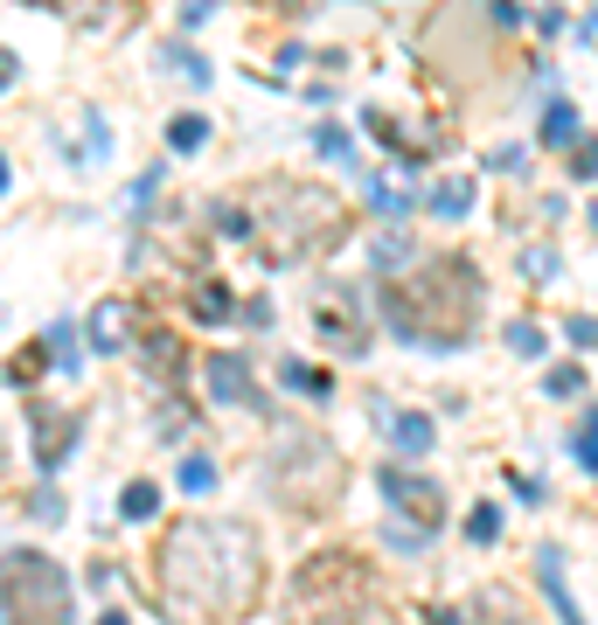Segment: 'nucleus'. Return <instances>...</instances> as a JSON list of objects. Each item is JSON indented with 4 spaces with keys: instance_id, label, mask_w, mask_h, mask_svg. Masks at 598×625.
<instances>
[{
    "instance_id": "nucleus-1",
    "label": "nucleus",
    "mask_w": 598,
    "mask_h": 625,
    "mask_svg": "<svg viewBox=\"0 0 598 625\" xmlns=\"http://www.w3.org/2000/svg\"><path fill=\"white\" fill-rule=\"evenodd\" d=\"M160 598L181 625L244 618L265 584V549L244 521H175L160 536Z\"/></svg>"
},
{
    "instance_id": "nucleus-2",
    "label": "nucleus",
    "mask_w": 598,
    "mask_h": 625,
    "mask_svg": "<svg viewBox=\"0 0 598 625\" xmlns=\"http://www.w3.org/2000/svg\"><path fill=\"white\" fill-rule=\"evenodd\" d=\"M376 307L390 320V334L410 340V348H459L480 313V272L453 251L424 257L410 278H383Z\"/></svg>"
},
{
    "instance_id": "nucleus-3",
    "label": "nucleus",
    "mask_w": 598,
    "mask_h": 625,
    "mask_svg": "<svg viewBox=\"0 0 598 625\" xmlns=\"http://www.w3.org/2000/svg\"><path fill=\"white\" fill-rule=\"evenodd\" d=\"M369 604H376V577H369L362 556L348 549H321L292 570L286 591V625H362Z\"/></svg>"
},
{
    "instance_id": "nucleus-4",
    "label": "nucleus",
    "mask_w": 598,
    "mask_h": 625,
    "mask_svg": "<svg viewBox=\"0 0 598 625\" xmlns=\"http://www.w3.org/2000/svg\"><path fill=\"white\" fill-rule=\"evenodd\" d=\"M77 598H70L63 563L43 549H8L0 556V625H70Z\"/></svg>"
},
{
    "instance_id": "nucleus-5",
    "label": "nucleus",
    "mask_w": 598,
    "mask_h": 625,
    "mask_svg": "<svg viewBox=\"0 0 598 625\" xmlns=\"http://www.w3.org/2000/svg\"><path fill=\"white\" fill-rule=\"evenodd\" d=\"M286 195L292 202L258 208V237H265L272 264H292V257H307L313 243L342 237V208H334V195H321V188H292V181H286Z\"/></svg>"
},
{
    "instance_id": "nucleus-6",
    "label": "nucleus",
    "mask_w": 598,
    "mask_h": 625,
    "mask_svg": "<svg viewBox=\"0 0 598 625\" xmlns=\"http://www.w3.org/2000/svg\"><path fill=\"white\" fill-rule=\"evenodd\" d=\"M272 494L286 507H327L342 494V452L313 431H286V445L272 459Z\"/></svg>"
},
{
    "instance_id": "nucleus-7",
    "label": "nucleus",
    "mask_w": 598,
    "mask_h": 625,
    "mask_svg": "<svg viewBox=\"0 0 598 625\" xmlns=\"http://www.w3.org/2000/svg\"><path fill=\"white\" fill-rule=\"evenodd\" d=\"M383 480V501H390V515L397 521H410L418 536H432V528L445 521V494L432 480H418V472H404V466H390V472H376Z\"/></svg>"
},
{
    "instance_id": "nucleus-8",
    "label": "nucleus",
    "mask_w": 598,
    "mask_h": 625,
    "mask_svg": "<svg viewBox=\"0 0 598 625\" xmlns=\"http://www.w3.org/2000/svg\"><path fill=\"white\" fill-rule=\"evenodd\" d=\"M77 431H84L77 410H35V417H28V452H35V466L56 472V466L70 459V445H77Z\"/></svg>"
},
{
    "instance_id": "nucleus-9",
    "label": "nucleus",
    "mask_w": 598,
    "mask_h": 625,
    "mask_svg": "<svg viewBox=\"0 0 598 625\" xmlns=\"http://www.w3.org/2000/svg\"><path fill=\"white\" fill-rule=\"evenodd\" d=\"M202 383H210L216 404H258V389H251V369L237 362V354H210L202 362Z\"/></svg>"
},
{
    "instance_id": "nucleus-10",
    "label": "nucleus",
    "mask_w": 598,
    "mask_h": 625,
    "mask_svg": "<svg viewBox=\"0 0 598 625\" xmlns=\"http://www.w3.org/2000/svg\"><path fill=\"white\" fill-rule=\"evenodd\" d=\"M125 340H133V307H125V299H105V307L91 313V348H98V354H119Z\"/></svg>"
},
{
    "instance_id": "nucleus-11",
    "label": "nucleus",
    "mask_w": 598,
    "mask_h": 625,
    "mask_svg": "<svg viewBox=\"0 0 598 625\" xmlns=\"http://www.w3.org/2000/svg\"><path fill=\"white\" fill-rule=\"evenodd\" d=\"M536 570H543V598L557 604V618L585 625V612H577V598H571V584H564V549H536Z\"/></svg>"
},
{
    "instance_id": "nucleus-12",
    "label": "nucleus",
    "mask_w": 598,
    "mask_h": 625,
    "mask_svg": "<svg viewBox=\"0 0 598 625\" xmlns=\"http://www.w3.org/2000/svg\"><path fill=\"white\" fill-rule=\"evenodd\" d=\"M342 307H348V292H321V313H313V320H321V334L334 340V348H362V340H369V327H355V320H342Z\"/></svg>"
},
{
    "instance_id": "nucleus-13",
    "label": "nucleus",
    "mask_w": 598,
    "mask_h": 625,
    "mask_svg": "<svg viewBox=\"0 0 598 625\" xmlns=\"http://www.w3.org/2000/svg\"><path fill=\"white\" fill-rule=\"evenodd\" d=\"M390 445H397L404 459H424V452H432V417H424V410L390 417Z\"/></svg>"
},
{
    "instance_id": "nucleus-14",
    "label": "nucleus",
    "mask_w": 598,
    "mask_h": 625,
    "mask_svg": "<svg viewBox=\"0 0 598 625\" xmlns=\"http://www.w3.org/2000/svg\"><path fill=\"white\" fill-rule=\"evenodd\" d=\"M140 354L154 362V375H160V383H175V375L189 369V348H181L175 334H146V340H140Z\"/></svg>"
},
{
    "instance_id": "nucleus-15",
    "label": "nucleus",
    "mask_w": 598,
    "mask_h": 625,
    "mask_svg": "<svg viewBox=\"0 0 598 625\" xmlns=\"http://www.w3.org/2000/svg\"><path fill=\"white\" fill-rule=\"evenodd\" d=\"M577 140V105L571 98H550L543 105V125H536V146H571Z\"/></svg>"
},
{
    "instance_id": "nucleus-16",
    "label": "nucleus",
    "mask_w": 598,
    "mask_h": 625,
    "mask_svg": "<svg viewBox=\"0 0 598 625\" xmlns=\"http://www.w3.org/2000/svg\"><path fill=\"white\" fill-rule=\"evenodd\" d=\"M167 146H175V154H202V146H210V119H202V111H175V119H167Z\"/></svg>"
},
{
    "instance_id": "nucleus-17",
    "label": "nucleus",
    "mask_w": 598,
    "mask_h": 625,
    "mask_svg": "<svg viewBox=\"0 0 598 625\" xmlns=\"http://www.w3.org/2000/svg\"><path fill=\"white\" fill-rule=\"evenodd\" d=\"M369 208H376V216H390V223H397L404 208H410V188H404V181H390V175H376V181H369Z\"/></svg>"
},
{
    "instance_id": "nucleus-18",
    "label": "nucleus",
    "mask_w": 598,
    "mask_h": 625,
    "mask_svg": "<svg viewBox=\"0 0 598 625\" xmlns=\"http://www.w3.org/2000/svg\"><path fill=\"white\" fill-rule=\"evenodd\" d=\"M154 507H160V486H154V480H133V486L119 494V515H125V521H154Z\"/></svg>"
},
{
    "instance_id": "nucleus-19",
    "label": "nucleus",
    "mask_w": 598,
    "mask_h": 625,
    "mask_svg": "<svg viewBox=\"0 0 598 625\" xmlns=\"http://www.w3.org/2000/svg\"><path fill=\"white\" fill-rule=\"evenodd\" d=\"M49 354H56V369H63V375H77V369H84V354H77V327H70V320H56V327H49Z\"/></svg>"
},
{
    "instance_id": "nucleus-20",
    "label": "nucleus",
    "mask_w": 598,
    "mask_h": 625,
    "mask_svg": "<svg viewBox=\"0 0 598 625\" xmlns=\"http://www.w3.org/2000/svg\"><path fill=\"white\" fill-rule=\"evenodd\" d=\"M195 313H202V327H223V320H230V286H195Z\"/></svg>"
},
{
    "instance_id": "nucleus-21",
    "label": "nucleus",
    "mask_w": 598,
    "mask_h": 625,
    "mask_svg": "<svg viewBox=\"0 0 598 625\" xmlns=\"http://www.w3.org/2000/svg\"><path fill=\"white\" fill-rule=\"evenodd\" d=\"M210 486H216V459H210V452L181 459V494H210Z\"/></svg>"
},
{
    "instance_id": "nucleus-22",
    "label": "nucleus",
    "mask_w": 598,
    "mask_h": 625,
    "mask_svg": "<svg viewBox=\"0 0 598 625\" xmlns=\"http://www.w3.org/2000/svg\"><path fill=\"white\" fill-rule=\"evenodd\" d=\"M466 542H501V507L480 501L474 515H466Z\"/></svg>"
},
{
    "instance_id": "nucleus-23",
    "label": "nucleus",
    "mask_w": 598,
    "mask_h": 625,
    "mask_svg": "<svg viewBox=\"0 0 598 625\" xmlns=\"http://www.w3.org/2000/svg\"><path fill=\"white\" fill-rule=\"evenodd\" d=\"M278 383H286V389H313V396H327V389H334L327 375H321V369H307V362H278Z\"/></svg>"
},
{
    "instance_id": "nucleus-24",
    "label": "nucleus",
    "mask_w": 598,
    "mask_h": 625,
    "mask_svg": "<svg viewBox=\"0 0 598 625\" xmlns=\"http://www.w3.org/2000/svg\"><path fill=\"white\" fill-rule=\"evenodd\" d=\"M577 466H585L591 480H598V404L585 410V424H577Z\"/></svg>"
},
{
    "instance_id": "nucleus-25",
    "label": "nucleus",
    "mask_w": 598,
    "mask_h": 625,
    "mask_svg": "<svg viewBox=\"0 0 598 625\" xmlns=\"http://www.w3.org/2000/svg\"><path fill=\"white\" fill-rule=\"evenodd\" d=\"M466 202H474V188H466V181H445L439 195H432V208H439L445 223H459V216H466Z\"/></svg>"
},
{
    "instance_id": "nucleus-26",
    "label": "nucleus",
    "mask_w": 598,
    "mask_h": 625,
    "mask_svg": "<svg viewBox=\"0 0 598 625\" xmlns=\"http://www.w3.org/2000/svg\"><path fill=\"white\" fill-rule=\"evenodd\" d=\"M43 369H49V348L35 340V348H22V354H14V369H8V375H14V383H35Z\"/></svg>"
},
{
    "instance_id": "nucleus-27",
    "label": "nucleus",
    "mask_w": 598,
    "mask_h": 625,
    "mask_svg": "<svg viewBox=\"0 0 598 625\" xmlns=\"http://www.w3.org/2000/svg\"><path fill=\"white\" fill-rule=\"evenodd\" d=\"M509 348H515V354H543V327H529V320H515V327H509Z\"/></svg>"
},
{
    "instance_id": "nucleus-28",
    "label": "nucleus",
    "mask_w": 598,
    "mask_h": 625,
    "mask_svg": "<svg viewBox=\"0 0 598 625\" xmlns=\"http://www.w3.org/2000/svg\"><path fill=\"white\" fill-rule=\"evenodd\" d=\"M313 146H321V154H327V160H348V154H355V146H348V132H342V125H321V140H313Z\"/></svg>"
},
{
    "instance_id": "nucleus-29",
    "label": "nucleus",
    "mask_w": 598,
    "mask_h": 625,
    "mask_svg": "<svg viewBox=\"0 0 598 625\" xmlns=\"http://www.w3.org/2000/svg\"><path fill=\"white\" fill-rule=\"evenodd\" d=\"M160 438H181V431H189V410H181V404H160Z\"/></svg>"
},
{
    "instance_id": "nucleus-30",
    "label": "nucleus",
    "mask_w": 598,
    "mask_h": 625,
    "mask_svg": "<svg viewBox=\"0 0 598 625\" xmlns=\"http://www.w3.org/2000/svg\"><path fill=\"white\" fill-rule=\"evenodd\" d=\"M543 389H550V396H577V389H585V369H557Z\"/></svg>"
},
{
    "instance_id": "nucleus-31",
    "label": "nucleus",
    "mask_w": 598,
    "mask_h": 625,
    "mask_svg": "<svg viewBox=\"0 0 598 625\" xmlns=\"http://www.w3.org/2000/svg\"><path fill=\"white\" fill-rule=\"evenodd\" d=\"M571 340H577V348H598V320H571V327H564Z\"/></svg>"
},
{
    "instance_id": "nucleus-32",
    "label": "nucleus",
    "mask_w": 598,
    "mask_h": 625,
    "mask_svg": "<svg viewBox=\"0 0 598 625\" xmlns=\"http://www.w3.org/2000/svg\"><path fill=\"white\" fill-rule=\"evenodd\" d=\"M14 77H22V56L0 49V91H14Z\"/></svg>"
},
{
    "instance_id": "nucleus-33",
    "label": "nucleus",
    "mask_w": 598,
    "mask_h": 625,
    "mask_svg": "<svg viewBox=\"0 0 598 625\" xmlns=\"http://www.w3.org/2000/svg\"><path fill=\"white\" fill-rule=\"evenodd\" d=\"M577 175H598V140H585V154H577Z\"/></svg>"
},
{
    "instance_id": "nucleus-34",
    "label": "nucleus",
    "mask_w": 598,
    "mask_h": 625,
    "mask_svg": "<svg viewBox=\"0 0 598 625\" xmlns=\"http://www.w3.org/2000/svg\"><path fill=\"white\" fill-rule=\"evenodd\" d=\"M98 625H133V618H125V612H105V618H98Z\"/></svg>"
},
{
    "instance_id": "nucleus-35",
    "label": "nucleus",
    "mask_w": 598,
    "mask_h": 625,
    "mask_svg": "<svg viewBox=\"0 0 598 625\" xmlns=\"http://www.w3.org/2000/svg\"><path fill=\"white\" fill-rule=\"evenodd\" d=\"M0 195H8V160H0Z\"/></svg>"
},
{
    "instance_id": "nucleus-36",
    "label": "nucleus",
    "mask_w": 598,
    "mask_h": 625,
    "mask_svg": "<svg viewBox=\"0 0 598 625\" xmlns=\"http://www.w3.org/2000/svg\"><path fill=\"white\" fill-rule=\"evenodd\" d=\"M43 8H63V0H43Z\"/></svg>"
}]
</instances>
